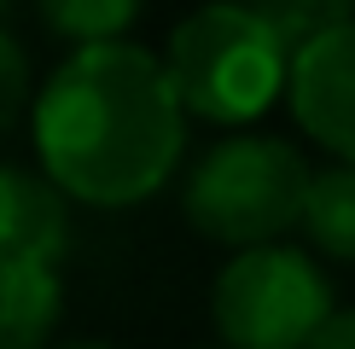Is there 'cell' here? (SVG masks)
Instances as JSON below:
<instances>
[{
  "label": "cell",
  "mask_w": 355,
  "mask_h": 349,
  "mask_svg": "<svg viewBox=\"0 0 355 349\" xmlns=\"http://www.w3.org/2000/svg\"><path fill=\"white\" fill-rule=\"evenodd\" d=\"M245 6L257 12L291 53H297L303 41H315V35H327V29L355 18V0H245Z\"/></svg>",
  "instance_id": "30bf717a"
},
{
  "label": "cell",
  "mask_w": 355,
  "mask_h": 349,
  "mask_svg": "<svg viewBox=\"0 0 355 349\" xmlns=\"http://www.w3.org/2000/svg\"><path fill=\"white\" fill-rule=\"evenodd\" d=\"M210 320L227 349H309L332 320V280L297 244H257L221 262Z\"/></svg>",
  "instance_id": "277c9868"
},
{
  "label": "cell",
  "mask_w": 355,
  "mask_h": 349,
  "mask_svg": "<svg viewBox=\"0 0 355 349\" xmlns=\"http://www.w3.org/2000/svg\"><path fill=\"white\" fill-rule=\"evenodd\" d=\"M297 227L309 233V244H315L320 256L355 262V169H349V163L309 169Z\"/></svg>",
  "instance_id": "ba28073f"
},
{
  "label": "cell",
  "mask_w": 355,
  "mask_h": 349,
  "mask_svg": "<svg viewBox=\"0 0 355 349\" xmlns=\"http://www.w3.org/2000/svg\"><path fill=\"white\" fill-rule=\"evenodd\" d=\"M24 105H29V58H24L18 41L0 29V140L18 128Z\"/></svg>",
  "instance_id": "8fae6325"
},
{
  "label": "cell",
  "mask_w": 355,
  "mask_h": 349,
  "mask_svg": "<svg viewBox=\"0 0 355 349\" xmlns=\"http://www.w3.org/2000/svg\"><path fill=\"white\" fill-rule=\"evenodd\" d=\"M58 349H111V343H94V338H82V343H58Z\"/></svg>",
  "instance_id": "4fadbf2b"
},
{
  "label": "cell",
  "mask_w": 355,
  "mask_h": 349,
  "mask_svg": "<svg viewBox=\"0 0 355 349\" xmlns=\"http://www.w3.org/2000/svg\"><path fill=\"white\" fill-rule=\"evenodd\" d=\"M309 349H355V309H332V320L309 338Z\"/></svg>",
  "instance_id": "7c38bea8"
},
{
  "label": "cell",
  "mask_w": 355,
  "mask_h": 349,
  "mask_svg": "<svg viewBox=\"0 0 355 349\" xmlns=\"http://www.w3.org/2000/svg\"><path fill=\"white\" fill-rule=\"evenodd\" d=\"M64 314L58 262H6L0 268V349H47Z\"/></svg>",
  "instance_id": "52a82bcc"
},
{
  "label": "cell",
  "mask_w": 355,
  "mask_h": 349,
  "mask_svg": "<svg viewBox=\"0 0 355 349\" xmlns=\"http://www.w3.org/2000/svg\"><path fill=\"white\" fill-rule=\"evenodd\" d=\"M157 64L175 87L181 116L245 128L286 93L291 47L245 0H204L169 29V53Z\"/></svg>",
  "instance_id": "7a4b0ae2"
},
{
  "label": "cell",
  "mask_w": 355,
  "mask_h": 349,
  "mask_svg": "<svg viewBox=\"0 0 355 349\" xmlns=\"http://www.w3.org/2000/svg\"><path fill=\"white\" fill-rule=\"evenodd\" d=\"M41 24L70 47H105V41H128L140 18V0H35Z\"/></svg>",
  "instance_id": "9c48e42d"
},
{
  "label": "cell",
  "mask_w": 355,
  "mask_h": 349,
  "mask_svg": "<svg viewBox=\"0 0 355 349\" xmlns=\"http://www.w3.org/2000/svg\"><path fill=\"white\" fill-rule=\"evenodd\" d=\"M286 105L291 123L320 152H332V163L355 169V18L291 53Z\"/></svg>",
  "instance_id": "5b68a950"
},
{
  "label": "cell",
  "mask_w": 355,
  "mask_h": 349,
  "mask_svg": "<svg viewBox=\"0 0 355 349\" xmlns=\"http://www.w3.org/2000/svg\"><path fill=\"white\" fill-rule=\"evenodd\" d=\"M41 181L64 204L128 210L164 193L187 152L175 87L140 41L76 47L29 99Z\"/></svg>",
  "instance_id": "6da1fadb"
},
{
  "label": "cell",
  "mask_w": 355,
  "mask_h": 349,
  "mask_svg": "<svg viewBox=\"0 0 355 349\" xmlns=\"http://www.w3.org/2000/svg\"><path fill=\"white\" fill-rule=\"evenodd\" d=\"M0 6H6V0H0Z\"/></svg>",
  "instance_id": "5bb4252c"
},
{
  "label": "cell",
  "mask_w": 355,
  "mask_h": 349,
  "mask_svg": "<svg viewBox=\"0 0 355 349\" xmlns=\"http://www.w3.org/2000/svg\"><path fill=\"white\" fill-rule=\"evenodd\" d=\"M70 244V204L35 169L0 163V268L6 262H58Z\"/></svg>",
  "instance_id": "8992f818"
},
{
  "label": "cell",
  "mask_w": 355,
  "mask_h": 349,
  "mask_svg": "<svg viewBox=\"0 0 355 349\" xmlns=\"http://www.w3.org/2000/svg\"><path fill=\"white\" fill-rule=\"evenodd\" d=\"M303 186H309V157L291 140L233 134L192 163L181 186V210L210 244L257 251V244H279L297 227Z\"/></svg>",
  "instance_id": "3957f363"
}]
</instances>
